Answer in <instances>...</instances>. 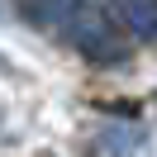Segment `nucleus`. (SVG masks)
<instances>
[{
	"label": "nucleus",
	"instance_id": "nucleus-1",
	"mask_svg": "<svg viewBox=\"0 0 157 157\" xmlns=\"http://www.w3.org/2000/svg\"><path fill=\"white\" fill-rule=\"evenodd\" d=\"M57 29L67 33V43H71L76 52H86L90 62H124V52H128L124 38L114 33V24L105 19V10L86 5V0H81V5L57 24Z\"/></svg>",
	"mask_w": 157,
	"mask_h": 157
},
{
	"label": "nucleus",
	"instance_id": "nucleus-2",
	"mask_svg": "<svg viewBox=\"0 0 157 157\" xmlns=\"http://www.w3.org/2000/svg\"><path fill=\"white\" fill-rule=\"evenodd\" d=\"M119 14L138 38H157V0H119Z\"/></svg>",
	"mask_w": 157,
	"mask_h": 157
},
{
	"label": "nucleus",
	"instance_id": "nucleus-3",
	"mask_svg": "<svg viewBox=\"0 0 157 157\" xmlns=\"http://www.w3.org/2000/svg\"><path fill=\"white\" fill-rule=\"evenodd\" d=\"M76 5H81V0H33V5H29V19H38V24H62Z\"/></svg>",
	"mask_w": 157,
	"mask_h": 157
},
{
	"label": "nucleus",
	"instance_id": "nucleus-4",
	"mask_svg": "<svg viewBox=\"0 0 157 157\" xmlns=\"http://www.w3.org/2000/svg\"><path fill=\"white\" fill-rule=\"evenodd\" d=\"M138 138H143L138 128H109V133H105V147H109V157H128L138 147Z\"/></svg>",
	"mask_w": 157,
	"mask_h": 157
}]
</instances>
